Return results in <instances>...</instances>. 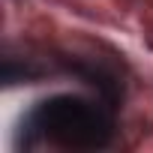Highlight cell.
<instances>
[{
  "label": "cell",
  "mask_w": 153,
  "mask_h": 153,
  "mask_svg": "<svg viewBox=\"0 0 153 153\" xmlns=\"http://www.w3.org/2000/svg\"><path fill=\"white\" fill-rule=\"evenodd\" d=\"M117 135V105L102 96L51 93L33 102L18 120L15 150H72L96 153L108 150Z\"/></svg>",
  "instance_id": "cell-1"
}]
</instances>
